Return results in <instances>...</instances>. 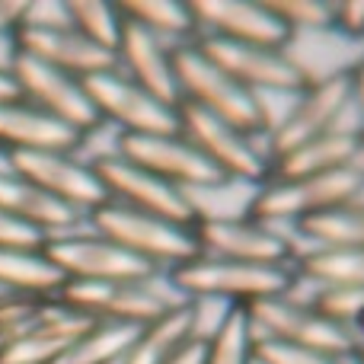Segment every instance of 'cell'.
Listing matches in <instances>:
<instances>
[{
    "instance_id": "ab89813d",
    "label": "cell",
    "mask_w": 364,
    "mask_h": 364,
    "mask_svg": "<svg viewBox=\"0 0 364 364\" xmlns=\"http://www.w3.org/2000/svg\"><path fill=\"white\" fill-rule=\"evenodd\" d=\"M201 361H205V342L195 336V339H188L166 364H201Z\"/></svg>"
},
{
    "instance_id": "d4e9b609",
    "label": "cell",
    "mask_w": 364,
    "mask_h": 364,
    "mask_svg": "<svg viewBox=\"0 0 364 364\" xmlns=\"http://www.w3.org/2000/svg\"><path fill=\"white\" fill-rule=\"evenodd\" d=\"M301 282L364 294V250H304L294 259Z\"/></svg>"
},
{
    "instance_id": "b9f144b4",
    "label": "cell",
    "mask_w": 364,
    "mask_h": 364,
    "mask_svg": "<svg viewBox=\"0 0 364 364\" xmlns=\"http://www.w3.org/2000/svg\"><path fill=\"white\" fill-rule=\"evenodd\" d=\"M355 358H358V364H364V352H358V355H355Z\"/></svg>"
},
{
    "instance_id": "cb8c5ba5",
    "label": "cell",
    "mask_w": 364,
    "mask_h": 364,
    "mask_svg": "<svg viewBox=\"0 0 364 364\" xmlns=\"http://www.w3.org/2000/svg\"><path fill=\"white\" fill-rule=\"evenodd\" d=\"M188 339H195V314L192 304H182L160 320L141 326L119 364H166Z\"/></svg>"
},
{
    "instance_id": "f546056e",
    "label": "cell",
    "mask_w": 364,
    "mask_h": 364,
    "mask_svg": "<svg viewBox=\"0 0 364 364\" xmlns=\"http://www.w3.org/2000/svg\"><path fill=\"white\" fill-rule=\"evenodd\" d=\"M201 342H205V361L201 364H256L252 361L256 329H252L246 307H230L224 320Z\"/></svg>"
},
{
    "instance_id": "3957f363",
    "label": "cell",
    "mask_w": 364,
    "mask_h": 364,
    "mask_svg": "<svg viewBox=\"0 0 364 364\" xmlns=\"http://www.w3.org/2000/svg\"><path fill=\"white\" fill-rule=\"evenodd\" d=\"M58 304L87 320H112L141 329L188 301L173 288L166 272H157L125 284H64L58 291Z\"/></svg>"
},
{
    "instance_id": "8992f818",
    "label": "cell",
    "mask_w": 364,
    "mask_h": 364,
    "mask_svg": "<svg viewBox=\"0 0 364 364\" xmlns=\"http://www.w3.org/2000/svg\"><path fill=\"white\" fill-rule=\"evenodd\" d=\"M179 134L230 182L243 186H262L269 179V151L256 144L259 134H246L214 115L201 112L195 106L179 102ZM265 141V138H262Z\"/></svg>"
},
{
    "instance_id": "44dd1931",
    "label": "cell",
    "mask_w": 364,
    "mask_h": 364,
    "mask_svg": "<svg viewBox=\"0 0 364 364\" xmlns=\"http://www.w3.org/2000/svg\"><path fill=\"white\" fill-rule=\"evenodd\" d=\"M80 134L68 125L48 119L23 100L0 102V151L6 154H48L74 151Z\"/></svg>"
},
{
    "instance_id": "e0dca14e",
    "label": "cell",
    "mask_w": 364,
    "mask_h": 364,
    "mask_svg": "<svg viewBox=\"0 0 364 364\" xmlns=\"http://www.w3.org/2000/svg\"><path fill=\"white\" fill-rule=\"evenodd\" d=\"M93 170L100 176L102 188H106V198L115 201V205H125L132 211L170 220V224H182V227L195 224V208L188 201V195L179 192L170 182L157 179L154 173L141 170V166L128 164L122 157L102 160Z\"/></svg>"
},
{
    "instance_id": "836d02e7",
    "label": "cell",
    "mask_w": 364,
    "mask_h": 364,
    "mask_svg": "<svg viewBox=\"0 0 364 364\" xmlns=\"http://www.w3.org/2000/svg\"><path fill=\"white\" fill-rule=\"evenodd\" d=\"M68 4L64 0H29L19 29H68Z\"/></svg>"
},
{
    "instance_id": "7c38bea8",
    "label": "cell",
    "mask_w": 364,
    "mask_h": 364,
    "mask_svg": "<svg viewBox=\"0 0 364 364\" xmlns=\"http://www.w3.org/2000/svg\"><path fill=\"white\" fill-rule=\"evenodd\" d=\"M198 256L246 265H294L291 237L252 218H201L192 224Z\"/></svg>"
},
{
    "instance_id": "7402d4cb",
    "label": "cell",
    "mask_w": 364,
    "mask_h": 364,
    "mask_svg": "<svg viewBox=\"0 0 364 364\" xmlns=\"http://www.w3.org/2000/svg\"><path fill=\"white\" fill-rule=\"evenodd\" d=\"M0 211L10 214L19 224L32 227V230H38L45 240L64 237L70 230H80V224H87L83 214L70 211L68 205L55 201L42 188L32 186V182L19 179L16 173H4L0 176Z\"/></svg>"
},
{
    "instance_id": "5b68a950",
    "label": "cell",
    "mask_w": 364,
    "mask_h": 364,
    "mask_svg": "<svg viewBox=\"0 0 364 364\" xmlns=\"http://www.w3.org/2000/svg\"><path fill=\"white\" fill-rule=\"evenodd\" d=\"M173 70H176L179 102L195 106L227 125L240 128L246 134L262 138V119H259V102L252 93H246L237 80L224 74L214 61L201 55L195 42L173 48Z\"/></svg>"
},
{
    "instance_id": "4dcf8cb0",
    "label": "cell",
    "mask_w": 364,
    "mask_h": 364,
    "mask_svg": "<svg viewBox=\"0 0 364 364\" xmlns=\"http://www.w3.org/2000/svg\"><path fill=\"white\" fill-rule=\"evenodd\" d=\"M68 16H70V29L80 32L87 42L100 45V48L115 55V48L122 42V32H125V16H122L119 4H106V0H68Z\"/></svg>"
},
{
    "instance_id": "f35d334b",
    "label": "cell",
    "mask_w": 364,
    "mask_h": 364,
    "mask_svg": "<svg viewBox=\"0 0 364 364\" xmlns=\"http://www.w3.org/2000/svg\"><path fill=\"white\" fill-rule=\"evenodd\" d=\"M23 10H26L23 0H16V4H13V0H0V36L19 29V23H23Z\"/></svg>"
},
{
    "instance_id": "ffe728a7",
    "label": "cell",
    "mask_w": 364,
    "mask_h": 364,
    "mask_svg": "<svg viewBox=\"0 0 364 364\" xmlns=\"http://www.w3.org/2000/svg\"><path fill=\"white\" fill-rule=\"evenodd\" d=\"M90 323L93 320L70 314L58 304V297H51L42 316L26 333L0 346V364H58L61 355L87 333Z\"/></svg>"
},
{
    "instance_id": "4fadbf2b",
    "label": "cell",
    "mask_w": 364,
    "mask_h": 364,
    "mask_svg": "<svg viewBox=\"0 0 364 364\" xmlns=\"http://www.w3.org/2000/svg\"><path fill=\"white\" fill-rule=\"evenodd\" d=\"M119 157L141 170L154 173L157 179L176 186L179 192H208L224 186V179L186 138L176 134H122Z\"/></svg>"
},
{
    "instance_id": "e575fe53",
    "label": "cell",
    "mask_w": 364,
    "mask_h": 364,
    "mask_svg": "<svg viewBox=\"0 0 364 364\" xmlns=\"http://www.w3.org/2000/svg\"><path fill=\"white\" fill-rule=\"evenodd\" d=\"M45 237L0 211V250H42Z\"/></svg>"
},
{
    "instance_id": "ba28073f",
    "label": "cell",
    "mask_w": 364,
    "mask_h": 364,
    "mask_svg": "<svg viewBox=\"0 0 364 364\" xmlns=\"http://www.w3.org/2000/svg\"><path fill=\"white\" fill-rule=\"evenodd\" d=\"M259 339H275L284 346L310 348V352L329 355V358H355L358 346H355L352 333L339 323L326 320L316 314L310 304L294 301L291 294L284 297H269V301H256L246 307Z\"/></svg>"
},
{
    "instance_id": "484cf974",
    "label": "cell",
    "mask_w": 364,
    "mask_h": 364,
    "mask_svg": "<svg viewBox=\"0 0 364 364\" xmlns=\"http://www.w3.org/2000/svg\"><path fill=\"white\" fill-rule=\"evenodd\" d=\"M122 6V16L132 26L144 29L147 36L160 38L166 45H186L195 42L198 36V26H195L192 6L186 0H128Z\"/></svg>"
},
{
    "instance_id": "30bf717a",
    "label": "cell",
    "mask_w": 364,
    "mask_h": 364,
    "mask_svg": "<svg viewBox=\"0 0 364 364\" xmlns=\"http://www.w3.org/2000/svg\"><path fill=\"white\" fill-rule=\"evenodd\" d=\"M83 90H87V100L96 109L100 122L112 125L122 134H176L179 132L176 109L154 100L151 93H144L119 68L87 77Z\"/></svg>"
},
{
    "instance_id": "60d3db41",
    "label": "cell",
    "mask_w": 364,
    "mask_h": 364,
    "mask_svg": "<svg viewBox=\"0 0 364 364\" xmlns=\"http://www.w3.org/2000/svg\"><path fill=\"white\" fill-rule=\"evenodd\" d=\"M13 100H19L16 83H13V77H4V74H0V102H13Z\"/></svg>"
},
{
    "instance_id": "9a60e30c",
    "label": "cell",
    "mask_w": 364,
    "mask_h": 364,
    "mask_svg": "<svg viewBox=\"0 0 364 364\" xmlns=\"http://www.w3.org/2000/svg\"><path fill=\"white\" fill-rule=\"evenodd\" d=\"M10 164L19 179L32 182L36 188H42L45 195H51L55 201L68 205L70 211L83 214V218H90L96 208H102L109 201L96 170L87 166L83 160H77L70 151L10 154Z\"/></svg>"
},
{
    "instance_id": "2e32d148",
    "label": "cell",
    "mask_w": 364,
    "mask_h": 364,
    "mask_svg": "<svg viewBox=\"0 0 364 364\" xmlns=\"http://www.w3.org/2000/svg\"><path fill=\"white\" fill-rule=\"evenodd\" d=\"M10 77L19 90V100L36 106L38 112H45L48 119L68 125L70 132L83 134L100 125V115L90 106L83 80H77V77H68V74H61V70L48 68V64L32 61L23 51H19V61Z\"/></svg>"
},
{
    "instance_id": "8fae6325",
    "label": "cell",
    "mask_w": 364,
    "mask_h": 364,
    "mask_svg": "<svg viewBox=\"0 0 364 364\" xmlns=\"http://www.w3.org/2000/svg\"><path fill=\"white\" fill-rule=\"evenodd\" d=\"M195 45L208 61H214L230 80H237L246 93L265 96V93H301L310 83L307 70L291 58L288 51L259 48V45H233L220 38L198 36Z\"/></svg>"
},
{
    "instance_id": "4316f807",
    "label": "cell",
    "mask_w": 364,
    "mask_h": 364,
    "mask_svg": "<svg viewBox=\"0 0 364 364\" xmlns=\"http://www.w3.org/2000/svg\"><path fill=\"white\" fill-rule=\"evenodd\" d=\"M64 278L42 250H0V291L23 297H58Z\"/></svg>"
},
{
    "instance_id": "83f0119b",
    "label": "cell",
    "mask_w": 364,
    "mask_h": 364,
    "mask_svg": "<svg viewBox=\"0 0 364 364\" xmlns=\"http://www.w3.org/2000/svg\"><path fill=\"white\" fill-rule=\"evenodd\" d=\"M294 233L310 250H364V205L352 201L336 211L307 218L294 224Z\"/></svg>"
},
{
    "instance_id": "7a4b0ae2",
    "label": "cell",
    "mask_w": 364,
    "mask_h": 364,
    "mask_svg": "<svg viewBox=\"0 0 364 364\" xmlns=\"http://www.w3.org/2000/svg\"><path fill=\"white\" fill-rule=\"evenodd\" d=\"M364 188V160L352 166H342L333 173H320V176L307 179H291V182H262L256 186L250 201V214L246 218L259 220V224H301L316 214L336 211L342 205H352Z\"/></svg>"
},
{
    "instance_id": "d6986e66",
    "label": "cell",
    "mask_w": 364,
    "mask_h": 364,
    "mask_svg": "<svg viewBox=\"0 0 364 364\" xmlns=\"http://www.w3.org/2000/svg\"><path fill=\"white\" fill-rule=\"evenodd\" d=\"M115 68L132 83H138L144 93H151L154 100L179 109V87H176V70H173V45L147 36L144 29H138V26H132L125 19V32H122V42H119V48H115Z\"/></svg>"
},
{
    "instance_id": "d6a6232c",
    "label": "cell",
    "mask_w": 364,
    "mask_h": 364,
    "mask_svg": "<svg viewBox=\"0 0 364 364\" xmlns=\"http://www.w3.org/2000/svg\"><path fill=\"white\" fill-rule=\"evenodd\" d=\"M252 361L256 364H346L339 358H329V355L310 352V348H297V346H284L275 339H259L252 346Z\"/></svg>"
},
{
    "instance_id": "5bb4252c",
    "label": "cell",
    "mask_w": 364,
    "mask_h": 364,
    "mask_svg": "<svg viewBox=\"0 0 364 364\" xmlns=\"http://www.w3.org/2000/svg\"><path fill=\"white\" fill-rule=\"evenodd\" d=\"M192 16L198 36L220 38L233 45H259V48L288 51L294 36L275 16L269 0H192ZM195 36V38H198Z\"/></svg>"
},
{
    "instance_id": "d590c367",
    "label": "cell",
    "mask_w": 364,
    "mask_h": 364,
    "mask_svg": "<svg viewBox=\"0 0 364 364\" xmlns=\"http://www.w3.org/2000/svg\"><path fill=\"white\" fill-rule=\"evenodd\" d=\"M333 32L352 42H364V0L333 4Z\"/></svg>"
},
{
    "instance_id": "f1b7e54d",
    "label": "cell",
    "mask_w": 364,
    "mask_h": 364,
    "mask_svg": "<svg viewBox=\"0 0 364 364\" xmlns=\"http://www.w3.org/2000/svg\"><path fill=\"white\" fill-rule=\"evenodd\" d=\"M138 336V326L112 320H93L87 333L61 355L58 364H119L125 358L128 346Z\"/></svg>"
},
{
    "instance_id": "603a6c76",
    "label": "cell",
    "mask_w": 364,
    "mask_h": 364,
    "mask_svg": "<svg viewBox=\"0 0 364 364\" xmlns=\"http://www.w3.org/2000/svg\"><path fill=\"white\" fill-rule=\"evenodd\" d=\"M364 160V151L355 138V132H329L323 138H314L307 144L294 147L288 154H278L269 160V179L265 182H291V179H307L320 176V173H333L342 166H352Z\"/></svg>"
},
{
    "instance_id": "52a82bcc",
    "label": "cell",
    "mask_w": 364,
    "mask_h": 364,
    "mask_svg": "<svg viewBox=\"0 0 364 364\" xmlns=\"http://www.w3.org/2000/svg\"><path fill=\"white\" fill-rule=\"evenodd\" d=\"M352 112V80H348V68L329 70V74L310 80L294 102L288 106L284 119L272 128L265 138L269 147V160L278 154H288L294 147L307 144L314 138H323L329 132H342V119Z\"/></svg>"
},
{
    "instance_id": "8d00e7d4",
    "label": "cell",
    "mask_w": 364,
    "mask_h": 364,
    "mask_svg": "<svg viewBox=\"0 0 364 364\" xmlns=\"http://www.w3.org/2000/svg\"><path fill=\"white\" fill-rule=\"evenodd\" d=\"M348 80H352V112H355V119H358L355 138H358V144L364 151V58L348 64Z\"/></svg>"
},
{
    "instance_id": "1f68e13d",
    "label": "cell",
    "mask_w": 364,
    "mask_h": 364,
    "mask_svg": "<svg viewBox=\"0 0 364 364\" xmlns=\"http://www.w3.org/2000/svg\"><path fill=\"white\" fill-rule=\"evenodd\" d=\"M269 6L294 38L301 32L333 29V4H326V0H269Z\"/></svg>"
},
{
    "instance_id": "ac0fdd59",
    "label": "cell",
    "mask_w": 364,
    "mask_h": 364,
    "mask_svg": "<svg viewBox=\"0 0 364 364\" xmlns=\"http://www.w3.org/2000/svg\"><path fill=\"white\" fill-rule=\"evenodd\" d=\"M16 42L26 58L48 64V68L61 70L68 77H77V80H87V77H96L102 70L115 68L112 51L87 42L70 26L68 29H16Z\"/></svg>"
},
{
    "instance_id": "74e56055",
    "label": "cell",
    "mask_w": 364,
    "mask_h": 364,
    "mask_svg": "<svg viewBox=\"0 0 364 364\" xmlns=\"http://www.w3.org/2000/svg\"><path fill=\"white\" fill-rule=\"evenodd\" d=\"M19 61V42H16V32H4L0 36V74L10 77L13 68Z\"/></svg>"
},
{
    "instance_id": "9c48e42d",
    "label": "cell",
    "mask_w": 364,
    "mask_h": 364,
    "mask_svg": "<svg viewBox=\"0 0 364 364\" xmlns=\"http://www.w3.org/2000/svg\"><path fill=\"white\" fill-rule=\"evenodd\" d=\"M42 252L61 272L64 284H125L157 275V269L96 230H70L64 237H51L45 240Z\"/></svg>"
},
{
    "instance_id": "277c9868",
    "label": "cell",
    "mask_w": 364,
    "mask_h": 364,
    "mask_svg": "<svg viewBox=\"0 0 364 364\" xmlns=\"http://www.w3.org/2000/svg\"><path fill=\"white\" fill-rule=\"evenodd\" d=\"M87 224L90 230L112 240L115 246L138 256L141 262H147L157 272H170L198 256L192 227L170 224V220H160V218H151V214L132 211L125 205H115V201H106L102 208H96L87 218Z\"/></svg>"
},
{
    "instance_id": "6da1fadb",
    "label": "cell",
    "mask_w": 364,
    "mask_h": 364,
    "mask_svg": "<svg viewBox=\"0 0 364 364\" xmlns=\"http://www.w3.org/2000/svg\"><path fill=\"white\" fill-rule=\"evenodd\" d=\"M166 278L186 301H214L230 307H250L256 301L284 297L297 282L294 265H246L211 256L188 259L166 272Z\"/></svg>"
}]
</instances>
